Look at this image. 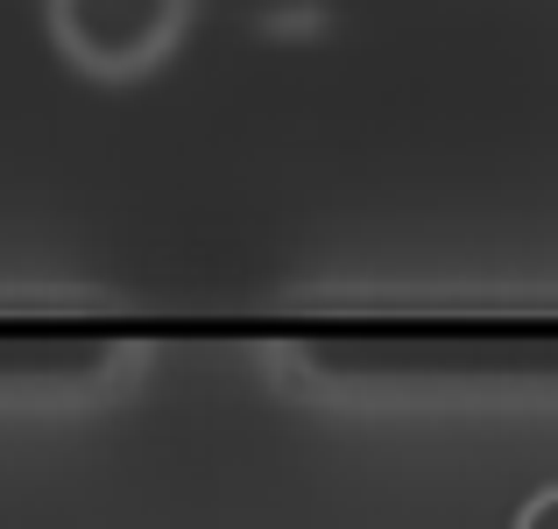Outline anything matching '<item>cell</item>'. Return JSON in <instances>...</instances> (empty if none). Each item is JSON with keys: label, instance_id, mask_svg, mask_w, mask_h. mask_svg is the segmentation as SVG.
<instances>
[{"label": "cell", "instance_id": "7a4b0ae2", "mask_svg": "<svg viewBox=\"0 0 558 529\" xmlns=\"http://www.w3.org/2000/svg\"><path fill=\"white\" fill-rule=\"evenodd\" d=\"M517 529H558V488L531 494V502H523V516H517Z\"/></svg>", "mask_w": 558, "mask_h": 529}, {"label": "cell", "instance_id": "6da1fadb", "mask_svg": "<svg viewBox=\"0 0 558 529\" xmlns=\"http://www.w3.org/2000/svg\"><path fill=\"white\" fill-rule=\"evenodd\" d=\"M191 0H43V36L78 78L142 85L178 57Z\"/></svg>", "mask_w": 558, "mask_h": 529}]
</instances>
